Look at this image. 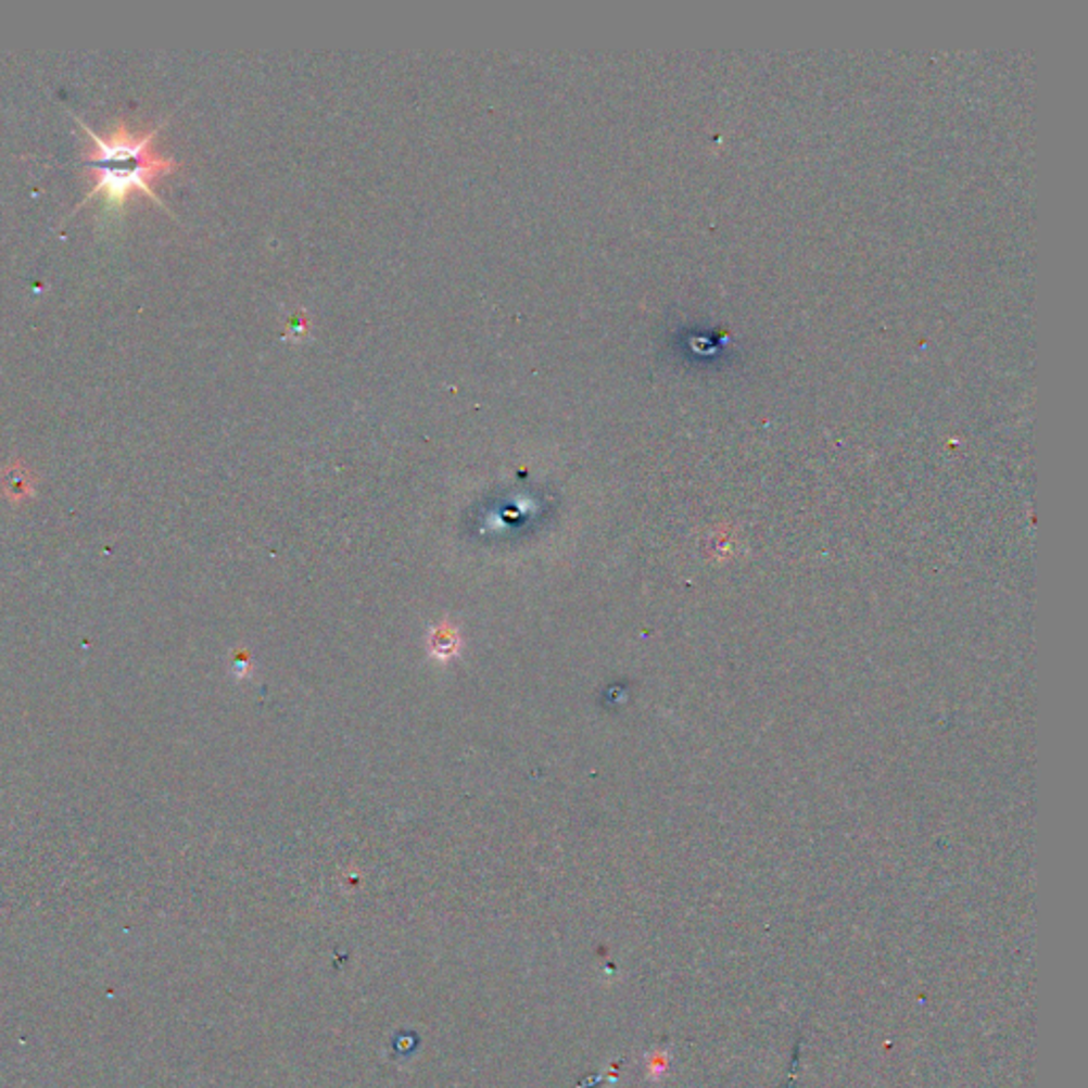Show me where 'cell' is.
Returning a JSON list of instances; mask_svg holds the SVG:
<instances>
[{
  "label": "cell",
  "mask_w": 1088,
  "mask_h": 1088,
  "mask_svg": "<svg viewBox=\"0 0 1088 1088\" xmlns=\"http://www.w3.org/2000/svg\"><path fill=\"white\" fill-rule=\"evenodd\" d=\"M457 644H459L457 636L448 628H441L432 636V653H437V657H453Z\"/></svg>",
  "instance_id": "3957f363"
},
{
  "label": "cell",
  "mask_w": 1088,
  "mask_h": 1088,
  "mask_svg": "<svg viewBox=\"0 0 1088 1088\" xmlns=\"http://www.w3.org/2000/svg\"><path fill=\"white\" fill-rule=\"evenodd\" d=\"M4 488L7 492L22 497L26 492H30V472L20 461H13L11 466L4 468Z\"/></svg>",
  "instance_id": "7a4b0ae2"
},
{
  "label": "cell",
  "mask_w": 1088,
  "mask_h": 1088,
  "mask_svg": "<svg viewBox=\"0 0 1088 1088\" xmlns=\"http://www.w3.org/2000/svg\"><path fill=\"white\" fill-rule=\"evenodd\" d=\"M75 119L92 141V149L86 153V168L90 170V177L94 181V188L86 194V199L81 200L77 208H81L88 200L102 197L106 208L122 211L126 200L135 192H141L153 200L160 208L170 213L162 199L155 194L153 186L162 177L173 175L179 168V164L177 160L160 155L151 148L166 119L148 130L146 135H135L128 130L124 122H119L106 137L97 135L90 126L84 124V119L79 117Z\"/></svg>",
  "instance_id": "6da1fadb"
}]
</instances>
